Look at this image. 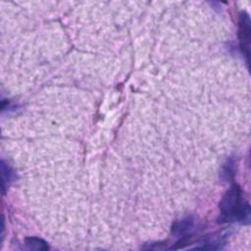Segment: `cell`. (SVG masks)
<instances>
[{"mask_svg":"<svg viewBox=\"0 0 251 251\" xmlns=\"http://www.w3.org/2000/svg\"><path fill=\"white\" fill-rule=\"evenodd\" d=\"M220 212L222 223H249L250 205L237 184H233L223 196L220 203Z\"/></svg>","mask_w":251,"mask_h":251,"instance_id":"cell-1","label":"cell"},{"mask_svg":"<svg viewBox=\"0 0 251 251\" xmlns=\"http://www.w3.org/2000/svg\"><path fill=\"white\" fill-rule=\"evenodd\" d=\"M239 43L242 53L247 57L249 56V42H250V20L247 14H242L239 21Z\"/></svg>","mask_w":251,"mask_h":251,"instance_id":"cell-2","label":"cell"},{"mask_svg":"<svg viewBox=\"0 0 251 251\" xmlns=\"http://www.w3.org/2000/svg\"><path fill=\"white\" fill-rule=\"evenodd\" d=\"M226 236L220 232L213 233L205 236L199 243V246H195L196 249H221L226 244Z\"/></svg>","mask_w":251,"mask_h":251,"instance_id":"cell-3","label":"cell"},{"mask_svg":"<svg viewBox=\"0 0 251 251\" xmlns=\"http://www.w3.org/2000/svg\"><path fill=\"white\" fill-rule=\"evenodd\" d=\"M194 226V223H193V220L188 217V218H185L177 223L175 224V226H173V229H172V232L175 236H177V237H181V241H183L184 237L185 236H188V234H191V232L193 231V227Z\"/></svg>","mask_w":251,"mask_h":251,"instance_id":"cell-4","label":"cell"},{"mask_svg":"<svg viewBox=\"0 0 251 251\" xmlns=\"http://www.w3.org/2000/svg\"><path fill=\"white\" fill-rule=\"evenodd\" d=\"M25 244L28 249L32 250H47L49 249L48 244L46 241H44L42 238L32 236V237H26L25 239Z\"/></svg>","mask_w":251,"mask_h":251,"instance_id":"cell-5","label":"cell"},{"mask_svg":"<svg viewBox=\"0 0 251 251\" xmlns=\"http://www.w3.org/2000/svg\"><path fill=\"white\" fill-rule=\"evenodd\" d=\"M2 186H3V192H5V189L9 186V183L14 178V173L9 165H6L4 160H2Z\"/></svg>","mask_w":251,"mask_h":251,"instance_id":"cell-6","label":"cell"}]
</instances>
